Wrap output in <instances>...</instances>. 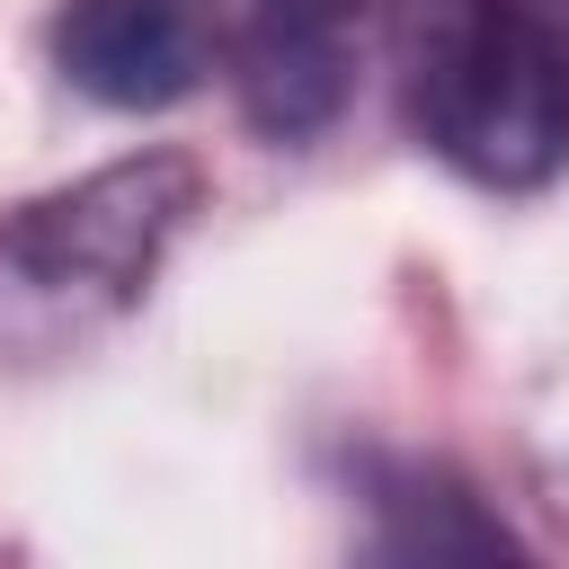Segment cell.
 Here are the masks:
<instances>
[{"label": "cell", "instance_id": "2", "mask_svg": "<svg viewBox=\"0 0 569 569\" xmlns=\"http://www.w3.org/2000/svg\"><path fill=\"white\" fill-rule=\"evenodd\" d=\"M204 178L178 151L116 160L71 196H44L0 222V347H80L89 329L124 320L196 213Z\"/></svg>", "mask_w": 569, "mask_h": 569}, {"label": "cell", "instance_id": "1", "mask_svg": "<svg viewBox=\"0 0 569 569\" xmlns=\"http://www.w3.org/2000/svg\"><path fill=\"white\" fill-rule=\"evenodd\" d=\"M409 124L471 187H542L569 169V36L525 0L409 9Z\"/></svg>", "mask_w": 569, "mask_h": 569}, {"label": "cell", "instance_id": "3", "mask_svg": "<svg viewBox=\"0 0 569 569\" xmlns=\"http://www.w3.org/2000/svg\"><path fill=\"white\" fill-rule=\"evenodd\" d=\"M213 62H222L213 0H62L53 18V71L116 116L196 98Z\"/></svg>", "mask_w": 569, "mask_h": 569}, {"label": "cell", "instance_id": "4", "mask_svg": "<svg viewBox=\"0 0 569 569\" xmlns=\"http://www.w3.org/2000/svg\"><path fill=\"white\" fill-rule=\"evenodd\" d=\"M240 116L276 142H311L356 89V9L347 0H258L231 36Z\"/></svg>", "mask_w": 569, "mask_h": 569}]
</instances>
